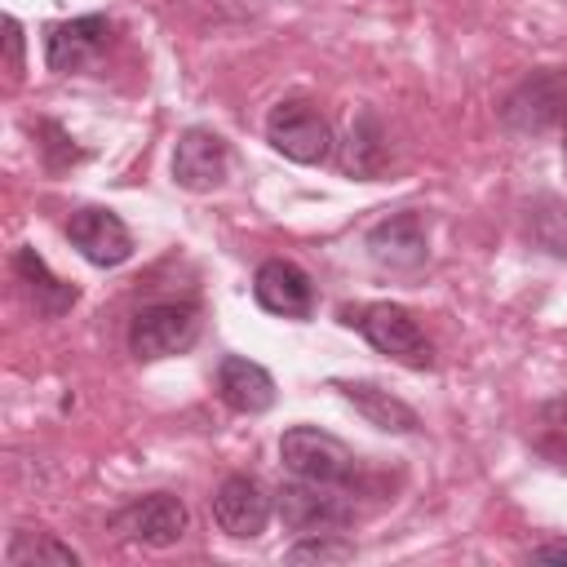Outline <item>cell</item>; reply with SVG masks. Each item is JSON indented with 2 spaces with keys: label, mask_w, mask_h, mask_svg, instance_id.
Here are the masks:
<instances>
[{
  "label": "cell",
  "mask_w": 567,
  "mask_h": 567,
  "mask_svg": "<svg viewBox=\"0 0 567 567\" xmlns=\"http://www.w3.org/2000/svg\"><path fill=\"white\" fill-rule=\"evenodd\" d=\"M9 567H31V563H53V567H75L80 554L53 536H35V532H13L9 549H4Z\"/></svg>",
  "instance_id": "19"
},
{
  "label": "cell",
  "mask_w": 567,
  "mask_h": 567,
  "mask_svg": "<svg viewBox=\"0 0 567 567\" xmlns=\"http://www.w3.org/2000/svg\"><path fill=\"white\" fill-rule=\"evenodd\" d=\"M226 168H230V151H226L221 133L195 124V128H186L177 137V146H173V182L182 190H195V195L217 190L226 182Z\"/></svg>",
  "instance_id": "9"
},
{
  "label": "cell",
  "mask_w": 567,
  "mask_h": 567,
  "mask_svg": "<svg viewBox=\"0 0 567 567\" xmlns=\"http://www.w3.org/2000/svg\"><path fill=\"white\" fill-rule=\"evenodd\" d=\"M4 49H9V71H22V27L18 18H4Z\"/></svg>",
  "instance_id": "21"
},
{
  "label": "cell",
  "mask_w": 567,
  "mask_h": 567,
  "mask_svg": "<svg viewBox=\"0 0 567 567\" xmlns=\"http://www.w3.org/2000/svg\"><path fill=\"white\" fill-rule=\"evenodd\" d=\"M106 44H111V18H102V13H84V18L44 27V62L58 75L84 71Z\"/></svg>",
  "instance_id": "8"
},
{
  "label": "cell",
  "mask_w": 567,
  "mask_h": 567,
  "mask_svg": "<svg viewBox=\"0 0 567 567\" xmlns=\"http://www.w3.org/2000/svg\"><path fill=\"white\" fill-rule=\"evenodd\" d=\"M350 403H354V412L368 421V425H377V430H385V434H412L416 425H421V416L403 403V399H394L390 390H381V385H372V381H332Z\"/></svg>",
  "instance_id": "16"
},
{
  "label": "cell",
  "mask_w": 567,
  "mask_h": 567,
  "mask_svg": "<svg viewBox=\"0 0 567 567\" xmlns=\"http://www.w3.org/2000/svg\"><path fill=\"white\" fill-rule=\"evenodd\" d=\"M284 558L288 563H346L354 558V545L341 540L337 532H319V536H301Z\"/></svg>",
  "instance_id": "20"
},
{
  "label": "cell",
  "mask_w": 567,
  "mask_h": 567,
  "mask_svg": "<svg viewBox=\"0 0 567 567\" xmlns=\"http://www.w3.org/2000/svg\"><path fill=\"white\" fill-rule=\"evenodd\" d=\"M195 337H199V310L190 301H155V306H142L133 315V323H128V350L142 363L182 354V350L195 346Z\"/></svg>",
  "instance_id": "3"
},
{
  "label": "cell",
  "mask_w": 567,
  "mask_h": 567,
  "mask_svg": "<svg viewBox=\"0 0 567 567\" xmlns=\"http://www.w3.org/2000/svg\"><path fill=\"white\" fill-rule=\"evenodd\" d=\"M270 514H275V501H270L266 487H261L257 478H248V474H230V478H221V487L213 492V518H217V527H221L226 536H235V540L261 536L266 523H270Z\"/></svg>",
  "instance_id": "11"
},
{
  "label": "cell",
  "mask_w": 567,
  "mask_h": 567,
  "mask_svg": "<svg viewBox=\"0 0 567 567\" xmlns=\"http://www.w3.org/2000/svg\"><path fill=\"white\" fill-rule=\"evenodd\" d=\"M505 124L514 133H540L549 124H563L567 120V71H536L527 75L509 102H505Z\"/></svg>",
  "instance_id": "7"
},
{
  "label": "cell",
  "mask_w": 567,
  "mask_h": 567,
  "mask_svg": "<svg viewBox=\"0 0 567 567\" xmlns=\"http://www.w3.org/2000/svg\"><path fill=\"white\" fill-rule=\"evenodd\" d=\"M13 270H18V279L27 284V292H31V301H35V310L40 315H62V310H71L75 306V284H66V279H58L49 266H44V257L35 252V248H18V257H13Z\"/></svg>",
  "instance_id": "17"
},
{
  "label": "cell",
  "mask_w": 567,
  "mask_h": 567,
  "mask_svg": "<svg viewBox=\"0 0 567 567\" xmlns=\"http://www.w3.org/2000/svg\"><path fill=\"white\" fill-rule=\"evenodd\" d=\"M217 394L226 399V408L244 412V416H257V412H270L275 408V377L244 359V354H226L217 363Z\"/></svg>",
  "instance_id": "15"
},
{
  "label": "cell",
  "mask_w": 567,
  "mask_h": 567,
  "mask_svg": "<svg viewBox=\"0 0 567 567\" xmlns=\"http://www.w3.org/2000/svg\"><path fill=\"white\" fill-rule=\"evenodd\" d=\"M545 416H549V421H558V425H567V399H554V403H545Z\"/></svg>",
  "instance_id": "23"
},
{
  "label": "cell",
  "mask_w": 567,
  "mask_h": 567,
  "mask_svg": "<svg viewBox=\"0 0 567 567\" xmlns=\"http://www.w3.org/2000/svg\"><path fill=\"white\" fill-rule=\"evenodd\" d=\"M66 239L89 266H120L133 257V235L111 208H75L66 221Z\"/></svg>",
  "instance_id": "12"
},
{
  "label": "cell",
  "mask_w": 567,
  "mask_h": 567,
  "mask_svg": "<svg viewBox=\"0 0 567 567\" xmlns=\"http://www.w3.org/2000/svg\"><path fill=\"white\" fill-rule=\"evenodd\" d=\"M341 319L350 328H359L363 341L377 354H385V359H394L403 368H430L434 363L430 337L421 332V323L412 319V310H403L394 301H372V306H359V310H341Z\"/></svg>",
  "instance_id": "1"
},
{
  "label": "cell",
  "mask_w": 567,
  "mask_h": 567,
  "mask_svg": "<svg viewBox=\"0 0 567 567\" xmlns=\"http://www.w3.org/2000/svg\"><path fill=\"white\" fill-rule=\"evenodd\" d=\"M252 297L266 315H279V319H310L315 315V284L288 257H270V261L257 266Z\"/></svg>",
  "instance_id": "10"
},
{
  "label": "cell",
  "mask_w": 567,
  "mask_h": 567,
  "mask_svg": "<svg viewBox=\"0 0 567 567\" xmlns=\"http://www.w3.org/2000/svg\"><path fill=\"white\" fill-rule=\"evenodd\" d=\"M385 159H390L385 124H381L377 111L359 106V111L350 115L341 142H337V168H341L346 177H354V182H372V177L385 168Z\"/></svg>",
  "instance_id": "14"
},
{
  "label": "cell",
  "mask_w": 567,
  "mask_h": 567,
  "mask_svg": "<svg viewBox=\"0 0 567 567\" xmlns=\"http://www.w3.org/2000/svg\"><path fill=\"white\" fill-rule=\"evenodd\" d=\"M536 563H567V540H554V545H536L532 549Z\"/></svg>",
  "instance_id": "22"
},
{
  "label": "cell",
  "mask_w": 567,
  "mask_h": 567,
  "mask_svg": "<svg viewBox=\"0 0 567 567\" xmlns=\"http://www.w3.org/2000/svg\"><path fill=\"white\" fill-rule=\"evenodd\" d=\"M186 523H190V514H186L182 496H173V492L137 496L133 505H124V509L115 514V532H120L124 540H137V545H151V549L177 545V540L186 536Z\"/></svg>",
  "instance_id": "6"
},
{
  "label": "cell",
  "mask_w": 567,
  "mask_h": 567,
  "mask_svg": "<svg viewBox=\"0 0 567 567\" xmlns=\"http://www.w3.org/2000/svg\"><path fill=\"white\" fill-rule=\"evenodd\" d=\"M368 257L381 270H416L430 257V235L421 213H390L368 230Z\"/></svg>",
  "instance_id": "13"
},
{
  "label": "cell",
  "mask_w": 567,
  "mask_h": 567,
  "mask_svg": "<svg viewBox=\"0 0 567 567\" xmlns=\"http://www.w3.org/2000/svg\"><path fill=\"white\" fill-rule=\"evenodd\" d=\"M527 239L549 257H567V199H558V195L532 199L527 204Z\"/></svg>",
  "instance_id": "18"
},
{
  "label": "cell",
  "mask_w": 567,
  "mask_h": 567,
  "mask_svg": "<svg viewBox=\"0 0 567 567\" xmlns=\"http://www.w3.org/2000/svg\"><path fill=\"white\" fill-rule=\"evenodd\" d=\"M266 142L292 164H323L328 151H332V128H328V120L319 115L315 102L284 97L266 115Z\"/></svg>",
  "instance_id": "4"
},
{
  "label": "cell",
  "mask_w": 567,
  "mask_h": 567,
  "mask_svg": "<svg viewBox=\"0 0 567 567\" xmlns=\"http://www.w3.org/2000/svg\"><path fill=\"white\" fill-rule=\"evenodd\" d=\"M279 456L292 470V478H315V483H341L346 487L350 474H354V452L337 434H328L319 425H292V430H284Z\"/></svg>",
  "instance_id": "5"
},
{
  "label": "cell",
  "mask_w": 567,
  "mask_h": 567,
  "mask_svg": "<svg viewBox=\"0 0 567 567\" xmlns=\"http://www.w3.org/2000/svg\"><path fill=\"white\" fill-rule=\"evenodd\" d=\"M275 514L284 518L288 532L297 536H319V532H341L354 518V505L346 501L341 483H315V478H292L275 492Z\"/></svg>",
  "instance_id": "2"
}]
</instances>
